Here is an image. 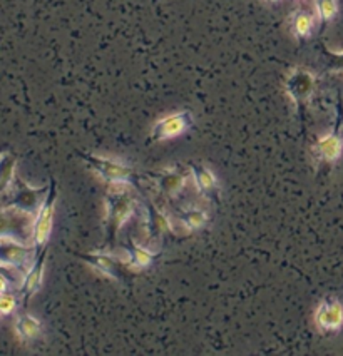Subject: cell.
<instances>
[{"mask_svg": "<svg viewBox=\"0 0 343 356\" xmlns=\"http://www.w3.org/2000/svg\"><path fill=\"white\" fill-rule=\"evenodd\" d=\"M106 244L107 250L113 251L118 241L119 231L129 221V218L138 209L134 193L129 189V184H111V189L106 194Z\"/></svg>", "mask_w": 343, "mask_h": 356, "instance_id": "1", "label": "cell"}, {"mask_svg": "<svg viewBox=\"0 0 343 356\" xmlns=\"http://www.w3.org/2000/svg\"><path fill=\"white\" fill-rule=\"evenodd\" d=\"M77 156L84 161L86 164L97 174L101 179H104L109 184H129L136 191L143 194L141 184H139V177L136 174L134 168L129 164H124L121 161L107 159V157H101L90 152L77 151Z\"/></svg>", "mask_w": 343, "mask_h": 356, "instance_id": "2", "label": "cell"}, {"mask_svg": "<svg viewBox=\"0 0 343 356\" xmlns=\"http://www.w3.org/2000/svg\"><path fill=\"white\" fill-rule=\"evenodd\" d=\"M49 193V184L44 188H32L19 176L14 177L10 188L0 197V208H14L35 216Z\"/></svg>", "mask_w": 343, "mask_h": 356, "instance_id": "3", "label": "cell"}, {"mask_svg": "<svg viewBox=\"0 0 343 356\" xmlns=\"http://www.w3.org/2000/svg\"><path fill=\"white\" fill-rule=\"evenodd\" d=\"M39 250L32 243H24L12 236H0V266L26 271L34 263Z\"/></svg>", "mask_w": 343, "mask_h": 356, "instance_id": "4", "label": "cell"}, {"mask_svg": "<svg viewBox=\"0 0 343 356\" xmlns=\"http://www.w3.org/2000/svg\"><path fill=\"white\" fill-rule=\"evenodd\" d=\"M57 204V183L56 179L49 181V193L40 206L39 213L35 214L34 219V233H32V244L37 250H42L47 246L49 238L52 233V222H54V213H56Z\"/></svg>", "mask_w": 343, "mask_h": 356, "instance_id": "5", "label": "cell"}, {"mask_svg": "<svg viewBox=\"0 0 343 356\" xmlns=\"http://www.w3.org/2000/svg\"><path fill=\"white\" fill-rule=\"evenodd\" d=\"M34 219L35 216L24 211L0 208V236H12L24 243H32Z\"/></svg>", "mask_w": 343, "mask_h": 356, "instance_id": "6", "label": "cell"}, {"mask_svg": "<svg viewBox=\"0 0 343 356\" xmlns=\"http://www.w3.org/2000/svg\"><path fill=\"white\" fill-rule=\"evenodd\" d=\"M189 176H191L189 165L188 168H166L146 174V177H150L151 183L158 188V191L171 201L177 200L183 194Z\"/></svg>", "mask_w": 343, "mask_h": 356, "instance_id": "7", "label": "cell"}, {"mask_svg": "<svg viewBox=\"0 0 343 356\" xmlns=\"http://www.w3.org/2000/svg\"><path fill=\"white\" fill-rule=\"evenodd\" d=\"M342 126H343V106L338 102V114L337 121H335L333 129L328 134L321 136L315 143L313 147V154L324 163H337L343 154V136H342Z\"/></svg>", "mask_w": 343, "mask_h": 356, "instance_id": "8", "label": "cell"}, {"mask_svg": "<svg viewBox=\"0 0 343 356\" xmlns=\"http://www.w3.org/2000/svg\"><path fill=\"white\" fill-rule=\"evenodd\" d=\"M194 126V118L191 111H181V113L166 115L154 124L151 129L150 143H161V140L177 138L184 134Z\"/></svg>", "mask_w": 343, "mask_h": 356, "instance_id": "9", "label": "cell"}, {"mask_svg": "<svg viewBox=\"0 0 343 356\" xmlns=\"http://www.w3.org/2000/svg\"><path fill=\"white\" fill-rule=\"evenodd\" d=\"M315 325L325 333H335L343 326V305L337 298L326 296L315 312Z\"/></svg>", "mask_w": 343, "mask_h": 356, "instance_id": "10", "label": "cell"}, {"mask_svg": "<svg viewBox=\"0 0 343 356\" xmlns=\"http://www.w3.org/2000/svg\"><path fill=\"white\" fill-rule=\"evenodd\" d=\"M49 250L47 246H44L42 250L37 252L34 263L29 268L22 278V284H20V298H22V303L27 305L29 300L39 291L42 286L44 281V271H45V261H47Z\"/></svg>", "mask_w": 343, "mask_h": 356, "instance_id": "11", "label": "cell"}, {"mask_svg": "<svg viewBox=\"0 0 343 356\" xmlns=\"http://www.w3.org/2000/svg\"><path fill=\"white\" fill-rule=\"evenodd\" d=\"M77 258L84 261L86 264H89L93 270H96L101 275L107 276V278H113L121 281L124 278V266L126 264H121V261H118L113 254L109 252H77Z\"/></svg>", "mask_w": 343, "mask_h": 356, "instance_id": "12", "label": "cell"}, {"mask_svg": "<svg viewBox=\"0 0 343 356\" xmlns=\"http://www.w3.org/2000/svg\"><path fill=\"white\" fill-rule=\"evenodd\" d=\"M315 90V76L305 69H295L287 79V92L296 106L307 104Z\"/></svg>", "mask_w": 343, "mask_h": 356, "instance_id": "13", "label": "cell"}, {"mask_svg": "<svg viewBox=\"0 0 343 356\" xmlns=\"http://www.w3.org/2000/svg\"><path fill=\"white\" fill-rule=\"evenodd\" d=\"M144 213H146V231L151 241L163 238L164 234L173 231L171 219H169L166 211L159 208V206L156 204L154 201H151L150 197L144 200Z\"/></svg>", "mask_w": 343, "mask_h": 356, "instance_id": "14", "label": "cell"}, {"mask_svg": "<svg viewBox=\"0 0 343 356\" xmlns=\"http://www.w3.org/2000/svg\"><path fill=\"white\" fill-rule=\"evenodd\" d=\"M189 171H191V177L194 179L198 191L205 200L209 201H220V183H218L216 176L201 163H189Z\"/></svg>", "mask_w": 343, "mask_h": 356, "instance_id": "15", "label": "cell"}, {"mask_svg": "<svg viewBox=\"0 0 343 356\" xmlns=\"http://www.w3.org/2000/svg\"><path fill=\"white\" fill-rule=\"evenodd\" d=\"M159 252H152L147 250L146 246L138 244L132 238H127V248H126V268L131 270H143V268L151 266L154 259L158 258Z\"/></svg>", "mask_w": 343, "mask_h": 356, "instance_id": "16", "label": "cell"}, {"mask_svg": "<svg viewBox=\"0 0 343 356\" xmlns=\"http://www.w3.org/2000/svg\"><path fill=\"white\" fill-rule=\"evenodd\" d=\"M177 218L188 231H198L208 225L209 211L206 208H200V206H193V208L180 211Z\"/></svg>", "mask_w": 343, "mask_h": 356, "instance_id": "17", "label": "cell"}, {"mask_svg": "<svg viewBox=\"0 0 343 356\" xmlns=\"http://www.w3.org/2000/svg\"><path fill=\"white\" fill-rule=\"evenodd\" d=\"M15 331H17L19 338L22 341H35L42 334V323L32 316V314H20L17 321H15Z\"/></svg>", "mask_w": 343, "mask_h": 356, "instance_id": "18", "label": "cell"}, {"mask_svg": "<svg viewBox=\"0 0 343 356\" xmlns=\"http://www.w3.org/2000/svg\"><path fill=\"white\" fill-rule=\"evenodd\" d=\"M15 168H17V157L3 152L0 156V197L10 188L15 177Z\"/></svg>", "mask_w": 343, "mask_h": 356, "instance_id": "19", "label": "cell"}, {"mask_svg": "<svg viewBox=\"0 0 343 356\" xmlns=\"http://www.w3.org/2000/svg\"><path fill=\"white\" fill-rule=\"evenodd\" d=\"M315 29V19L308 10H298L293 17V34L298 39H308Z\"/></svg>", "mask_w": 343, "mask_h": 356, "instance_id": "20", "label": "cell"}, {"mask_svg": "<svg viewBox=\"0 0 343 356\" xmlns=\"http://www.w3.org/2000/svg\"><path fill=\"white\" fill-rule=\"evenodd\" d=\"M315 2H317L318 17L321 20V26L325 27L326 24H330L335 17H337V12H338L337 0H315Z\"/></svg>", "mask_w": 343, "mask_h": 356, "instance_id": "21", "label": "cell"}, {"mask_svg": "<svg viewBox=\"0 0 343 356\" xmlns=\"http://www.w3.org/2000/svg\"><path fill=\"white\" fill-rule=\"evenodd\" d=\"M324 56L326 59V72L343 74V52H333L330 49L324 47Z\"/></svg>", "mask_w": 343, "mask_h": 356, "instance_id": "22", "label": "cell"}, {"mask_svg": "<svg viewBox=\"0 0 343 356\" xmlns=\"http://www.w3.org/2000/svg\"><path fill=\"white\" fill-rule=\"evenodd\" d=\"M17 296L12 293H0V314L2 316H9L17 309Z\"/></svg>", "mask_w": 343, "mask_h": 356, "instance_id": "23", "label": "cell"}, {"mask_svg": "<svg viewBox=\"0 0 343 356\" xmlns=\"http://www.w3.org/2000/svg\"><path fill=\"white\" fill-rule=\"evenodd\" d=\"M12 280L3 271H0V293H7L10 289Z\"/></svg>", "mask_w": 343, "mask_h": 356, "instance_id": "24", "label": "cell"}, {"mask_svg": "<svg viewBox=\"0 0 343 356\" xmlns=\"http://www.w3.org/2000/svg\"><path fill=\"white\" fill-rule=\"evenodd\" d=\"M0 271L6 273V275L9 276V278H10L12 281H14V280H20V278H22V276H20V275H24L22 271L14 270V268H3V266H0Z\"/></svg>", "mask_w": 343, "mask_h": 356, "instance_id": "25", "label": "cell"}, {"mask_svg": "<svg viewBox=\"0 0 343 356\" xmlns=\"http://www.w3.org/2000/svg\"><path fill=\"white\" fill-rule=\"evenodd\" d=\"M266 2H271V3H275V2H280V0H266Z\"/></svg>", "mask_w": 343, "mask_h": 356, "instance_id": "26", "label": "cell"}, {"mask_svg": "<svg viewBox=\"0 0 343 356\" xmlns=\"http://www.w3.org/2000/svg\"><path fill=\"white\" fill-rule=\"evenodd\" d=\"M3 154V149L2 147H0V156H2Z\"/></svg>", "mask_w": 343, "mask_h": 356, "instance_id": "27", "label": "cell"}]
</instances>
